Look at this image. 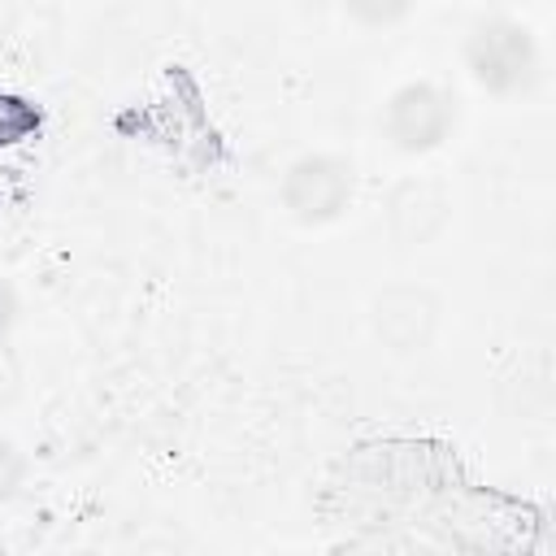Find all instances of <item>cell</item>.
<instances>
[{"mask_svg":"<svg viewBox=\"0 0 556 556\" xmlns=\"http://www.w3.org/2000/svg\"><path fill=\"white\" fill-rule=\"evenodd\" d=\"M282 195L300 222H330L352 200V169L334 156H304L291 165Z\"/></svg>","mask_w":556,"mask_h":556,"instance_id":"7a4b0ae2","label":"cell"},{"mask_svg":"<svg viewBox=\"0 0 556 556\" xmlns=\"http://www.w3.org/2000/svg\"><path fill=\"white\" fill-rule=\"evenodd\" d=\"M465 52H469L473 78L491 91H521L534 83V70H539L534 39L517 22H504V17L478 22Z\"/></svg>","mask_w":556,"mask_h":556,"instance_id":"6da1fadb","label":"cell"},{"mask_svg":"<svg viewBox=\"0 0 556 556\" xmlns=\"http://www.w3.org/2000/svg\"><path fill=\"white\" fill-rule=\"evenodd\" d=\"M361 22H395L404 9H408V0H343Z\"/></svg>","mask_w":556,"mask_h":556,"instance_id":"277c9868","label":"cell"},{"mask_svg":"<svg viewBox=\"0 0 556 556\" xmlns=\"http://www.w3.org/2000/svg\"><path fill=\"white\" fill-rule=\"evenodd\" d=\"M13 317H17V300H13V291H9V282H0V339L9 334V326H13Z\"/></svg>","mask_w":556,"mask_h":556,"instance_id":"8992f818","label":"cell"},{"mask_svg":"<svg viewBox=\"0 0 556 556\" xmlns=\"http://www.w3.org/2000/svg\"><path fill=\"white\" fill-rule=\"evenodd\" d=\"M452 126V100L430 87V83H408L391 96L387 109V130L404 152H421L434 148Z\"/></svg>","mask_w":556,"mask_h":556,"instance_id":"3957f363","label":"cell"},{"mask_svg":"<svg viewBox=\"0 0 556 556\" xmlns=\"http://www.w3.org/2000/svg\"><path fill=\"white\" fill-rule=\"evenodd\" d=\"M17 478H22V460H17V452H13L9 443H0V500L13 495Z\"/></svg>","mask_w":556,"mask_h":556,"instance_id":"5b68a950","label":"cell"}]
</instances>
